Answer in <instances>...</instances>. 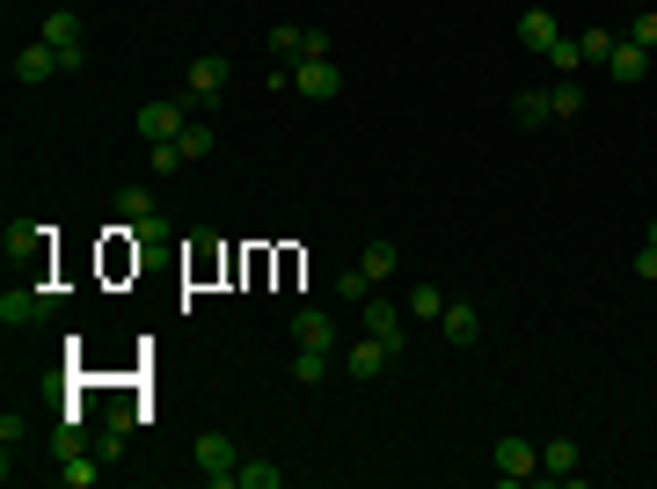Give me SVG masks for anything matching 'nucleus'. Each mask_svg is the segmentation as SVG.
Listing matches in <instances>:
<instances>
[{
    "mask_svg": "<svg viewBox=\"0 0 657 489\" xmlns=\"http://www.w3.org/2000/svg\"><path fill=\"white\" fill-rule=\"evenodd\" d=\"M191 467H197V475H205L212 489H234V482H242V445L227 439V431H197Z\"/></svg>",
    "mask_w": 657,
    "mask_h": 489,
    "instance_id": "1",
    "label": "nucleus"
},
{
    "mask_svg": "<svg viewBox=\"0 0 657 489\" xmlns=\"http://www.w3.org/2000/svg\"><path fill=\"white\" fill-rule=\"evenodd\" d=\"M37 37L59 51V66H66V74H81V66H88V29H81V15H73V8H51Z\"/></svg>",
    "mask_w": 657,
    "mask_h": 489,
    "instance_id": "2",
    "label": "nucleus"
},
{
    "mask_svg": "<svg viewBox=\"0 0 657 489\" xmlns=\"http://www.w3.org/2000/svg\"><path fill=\"white\" fill-rule=\"evenodd\" d=\"M183 102H191V118L219 110V102H227V59H191V81H183Z\"/></svg>",
    "mask_w": 657,
    "mask_h": 489,
    "instance_id": "3",
    "label": "nucleus"
},
{
    "mask_svg": "<svg viewBox=\"0 0 657 489\" xmlns=\"http://www.w3.org/2000/svg\"><path fill=\"white\" fill-rule=\"evenodd\" d=\"M489 467H497V482H511V489H519V482H534V475H540V445L511 431V439H497Z\"/></svg>",
    "mask_w": 657,
    "mask_h": 489,
    "instance_id": "4",
    "label": "nucleus"
},
{
    "mask_svg": "<svg viewBox=\"0 0 657 489\" xmlns=\"http://www.w3.org/2000/svg\"><path fill=\"white\" fill-rule=\"evenodd\" d=\"M410 329H416L410 307H394V299H380V293L365 299V337H380V343H394V351H410Z\"/></svg>",
    "mask_w": 657,
    "mask_h": 489,
    "instance_id": "5",
    "label": "nucleus"
},
{
    "mask_svg": "<svg viewBox=\"0 0 657 489\" xmlns=\"http://www.w3.org/2000/svg\"><path fill=\"white\" fill-rule=\"evenodd\" d=\"M292 88L307 102H329V96H343V66L337 59H292Z\"/></svg>",
    "mask_w": 657,
    "mask_h": 489,
    "instance_id": "6",
    "label": "nucleus"
},
{
    "mask_svg": "<svg viewBox=\"0 0 657 489\" xmlns=\"http://www.w3.org/2000/svg\"><path fill=\"white\" fill-rule=\"evenodd\" d=\"M132 124H139V139H146V147H161V139H175V132L191 124V102H183V96H175V102H146Z\"/></svg>",
    "mask_w": 657,
    "mask_h": 489,
    "instance_id": "7",
    "label": "nucleus"
},
{
    "mask_svg": "<svg viewBox=\"0 0 657 489\" xmlns=\"http://www.w3.org/2000/svg\"><path fill=\"white\" fill-rule=\"evenodd\" d=\"M394 358H402L394 343H380V337H358V343H351V351H343V372H351V380H358V388H365V380H380V372H388Z\"/></svg>",
    "mask_w": 657,
    "mask_h": 489,
    "instance_id": "8",
    "label": "nucleus"
},
{
    "mask_svg": "<svg viewBox=\"0 0 657 489\" xmlns=\"http://www.w3.org/2000/svg\"><path fill=\"white\" fill-rule=\"evenodd\" d=\"M45 307H59V293H45V285H15V293H0V321H8V329H29Z\"/></svg>",
    "mask_w": 657,
    "mask_h": 489,
    "instance_id": "9",
    "label": "nucleus"
},
{
    "mask_svg": "<svg viewBox=\"0 0 657 489\" xmlns=\"http://www.w3.org/2000/svg\"><path fill=\"white\" fill-rule=\"evenodd\" d=\"M51 74H66V66H59V51H51L45 37H37V45H23V51H15V88H45Z\"/></svg>",
    "mask_w": 657,
    "mask_h": 489,
    "instance_id": "10",
    "label": "nucleus"
},
{
    "mask_svg": "<svg viewBox=\"0 0 657 489\" xmlns=\"http://www.w3.org/2000/svg\"><path fill=\"white\" fill-rule=\"evenodd\" d=\"M650 59H657L650 45H635V37H613V51H607V74L621 81V88H635V81L650 74Z\"/></svg>",
    "mask_w": 657,
    "mask_h": 489,
    "instance_id": "11",
    "label": "nucleus"
},
{
    "mask_svg": "<svg viewBox=\"0 0 657 489\" xmlns=\"http://www.w3.org/2000/svg\"><path fill=\"white\" fill-rule=\"evenodd\" d=\"M438 329H446V343H453V351H467V343L483 337V307H475V299H446Z\"/></svg>",
    "mask_w": 657,
    "mask_h": 489,
    "instance_id": "12",
    "label": "nucleus"
},
{
    "mask_svg": "<svg viewBox=\"0 0 657 489\" xmlns=\"http://www.w3.org/2000/svg\"><path fill=\"white\" fill-rule=\"evenodd\" d=\"M292 343H307V351H337V315H329V307H300V315H292Z\"/></svg>",
    "mask_w": 657,
    "mask_h": 489,
    "instance_id": "13",
    "label": "nucleus"
},
{
    "mask_svg": "<svg viewBox=\"0 0 657 489\" xmlns=\"http://www.w3.org/2000/svg\"><path fill=\"white\" fill-rule=\"evenodd\" d=\"M540 475H548V482H577V475H584L577 439H548V445H540Z\"/></svg>",
    "mask_w": 657,
    "mask_h": 489,
    "instance_id": "14",
    "label": "nucleus"
},
{
    "mask_svg": "<svg viewBox=\"0 0 657 489\" xmlns=\"http://www.w3.org/2000/svg\"><path fill=\"white\" fill-rule=\"evenodd\" d=\"M110 212H118L124 227H139V220H154V212H161V197L146 191V183H124V191L110 197Z\"/></svg>",
    "mask_w": 657,
    "mask_h": 489,
    "instance_id": "15",
    "label": "nucleus"
},
{
    "mask_svg": "<svg viewBox=\"0 0 657 489\" xmlns=\"http://www.w3.org/2000/svg\"><path fill=\"white\" fill-rule=\"evenodd\" d=\"M556 37H562V23L548 15V8H526V15H519V45H526V51H548Z\"/></svg>",
    "mask_w": 657,
    "mask_h": 489,
    "instance_id": "16",
    "label": "nucleus"
},
{
    "mask_svg": "<svg viewBox=\"0 0 657 489\" xmlns=\"http://www.w3.org/2000/svg\"><path fill=\"white\" fill-rule=\"evenodd\" d=\"M59 482H66V489H96L102 482V453H88V445L66 453V461H59Z\"/></svg>",
    "mask_w": 657,
    "mask_h": 489,
    "instance_id": "17",
    "label": "nucleus"
},
{
    "mask_svg": "<svg viewBox=\"0 0 657 489\" xmlns=\"http://www.w3.org/2000/svg\"><path fill=\"white\" fill-rule=\"evenodd\" d=\"M358 270H365V278H373V285H388L394 270H402V248H394V242H365Z\"/></svg>",
    "mask_w": 657,
    "mask_h": 489,
    "instance_id": "18",
    "label": "nucleus"
},
{
    "mask_svg": "<svg viewBox=\"0 0 657 489\" xmlns=\"http://www.w3.org/2000/svg\"><path fill=\"white\" fill-rule=\"evenodd\" d=\"M556 110H548V88H519L511 96V124H548Z\"/></svg>",
    "mask_w": 657,
    "mask_h": 489,
    "instance_id": "19",
    "label": "nucleus"
},
{
    "mask_svg": "<svg viewBox=\"0 0 657 489\" xmlns=\"http://www.w3.org/2000/svg\"><path fill=\"white\" fill-rule=\"evenodd\" d=\"M402 307H410V321H416V329H431V321L446 315V293H438V285H416V293L402 299Z\"/></svg>",
    "mask_w": 657,
    "mask_h": 489,
    "instance_id": "20",
    "label": "nucleus"
},
{
    "mask_svg": "<svg viewBox=\"0 0 657 489\" xmlns=\"http://www.w3.org/2000/svg\"><path fill=\"white\" fill-rule=\"evenodd\" d=\"M175 147H183V161H205V154H212L219 139H212V124H205V118H191L183 132H175Z\"/></svg>",
    "mask_w": 657,
    "mask_h": 489,
    "instance_id": "21",
    "label": "nucleus"
},
{
    "mask_svg": "<svg viewBox=\"0 0 657 489\" xmlns=\"http://www.w3.org/2000/svg\"><path fill=\"white\" fill-rule=\"evenodd\" d=\"M548 110H556V118H577V110H584V81H577V74H562L556 88H548Z\"/></svg>",
    "mask_w": 657,
    "mask_h": 489,
    "instance_id": "22",
    "label": "nucleus"
},
{
    "mask_svg": "<svg viewBox=\"0 0 657 489\" xmlns=\"http://www.w3.org/2000/svg\"><path fill=\"white\" fill-rule=\"evenodd\" d=\"M292 380H300V388H321V380H329V351H307V343H300V358H292Z\"/></svg>",
    "mask_w": 657,
    "mask_h": 489,
    "instance_id": "23",
    "label": "nucleus"
},
{
    "mask_svg": "<svg viewBox=\"0 0 657 489\" xmlns=\"http://www.w3.org/2000/svg\"><path fill=\"white\" fill-rule=\"evenodd\" d=\"M234 489H285V467L278 461H242V482Z\"/></svg>",
    "mask_w": 657,
    "mask_h": 489,
    "instance_id": "24",
    "label": "nucleus"
},
{
    "mask_svg": "<svg viewBox=\"0 0 657 489\" xmlns=\"http://www.w3.org/2000/svg\"><path fill=\"white\" fill-rule=\"evenodd\" d=\"M540 59H548L556 74H577V66H584V45H577V37H556V45L540 51Z\"/></svg>",
    "mask_w": 657,
    "mask_h": 489,
    "instance_id": "25",
    "label": "nucleus"
},
{
    "mask_svg": "<svg viewBox=\"0 0 657 489\" xmlns=\"http://www.w3.org/2000/svg\"><path fill=\"white\" fill-rule=\"evenodd\" d=\"M270 51H278V59H300V51H307V29L300 23H270Z\"/></svg>",
    "mask_w": 657,
    "mask_h": 489,
    "instance_id": "26",
    "label": "nucleus"
},
{
    "mask_svg": "<svg viewBox=\"0 0 657 489\" xmlns=\"http://www.w3.org/2000/svg\"><path fill=\"white\" fill-rule=\"evenodd\" d=\"M373 293H380V285H373V278H365L358 264H351V270H343V278H337V299H351V307H365V299H373Z\"/></svg>",
    "mask_w": 657,
    "mask_h": 489,
    "instance_id": "27",
    "label": "nucleus"
},
{
    "mask_svg": "<svg viewBox=\"0 0 657 489\" xmlns=\"http://www.w3.org/2000/svg\"><path fill=\"white\" fill-rule=\"evenodd\" d=\"M146 169H154V175H175V169H191V161H183V147H175V139H161V147H146Z\"/></svg>",
    "mask_w": 657,
    "mask_h": 489,
    "instance_id": "28",
    "label": "nucleus"
},
{
    "mask_svg": "<svg viewBox=\"0 0 657 489\" xmlns=\"http://www.w3.org/2000/svg\"><path fill=\"white\" fill-rule=\"evenodd\" d=\"M621 37H635V45H650V51H657V8H635V23L621 29Z\"/></svg>",
    "mask_w": 657,
    "mask_h": 489,
    "instance_id": "29",
    "label": "nucleus"
},
{
    "mask_svg": "<svg viewBox=\"0 0 657 489\" xmlns=\"http://www.w3.org/2000/svg\"><path fill=\"white\" fill-rule=\"evenodd\" d=\"M577 45H584V66H592V59H599V66H607V51H613V29H584Z\"/></svg>",
    "mask_w": 657,
    "mask_h": 489,
    "instance_id": "30",
    "label": "nucleus"
},
{
    "mask_svg": "<svg viewBox=\"0 0 657 489\" xmlns=\"http://www.w3.org/2000/svg\"><path fill=\"white\" fill-rule=\"evenodd\" d=\"M23 439H29V416L8 409V416H0V445H23Z\"/></svg>",
    "mask_w": 657,
    "mask_h": 489,
    "instance_id": "31",
    "label": "nucleus"
},
{
    "mask_svg": "<svg viewBox=\"0 0 657 489\" xmlns=\"http://www.w3.org/2000/svg\"><path fill=\"white\" fill-rule=\"evenodd\" d=\"M132 234H139V242H161V234H175V227H169V212H154V220H139Z\"/></svg>",
    "mask_w": 657,
    "mask_h": 489,
    "instance_id": "32",
    "label": "nucleus"
},
{
    "mask_svg": "<svg viewBox=\"0 0 657 489\" xmlns=\"http://www.w3.org/2000/svg\"><path fill=\"white\" fill-rule=\"evenodd\" d=\"M635 278H650V285H657V242L635 248Z\"/></svg>",
    "mask_w": 657,
    "mask_h": 489,
    "instance_id": "33",
    "label": "nucleus"
},
{
    "mask_svg": "<svg viewBox=\"0 0 657 489\" xmlns=\"http://www.w3.org/2000/svg\"><path fill=\"white\" fill-rule=\"evenodd\" d=\"M650 242H657V220H650Z\"/></svg>",
    "mask_w": 657,
    "mask_h": 489,
    "instance_id": "34",
    "label": "nucleus"
},
{
    "mask_svg": "<svg viewBox=\"0 0 657 489\" xmlns=\"http://www.w3.org/2000/svg\"><path fill=\"white\" fill-rule=\"evenodd\" d=\"M643 8H657V0H643Z\"/></svg>",
    "mask_w": 657,
    "mask_h": 489,
    "instance_id": "35",
    "label": "nucleus"
}]
</instances>
